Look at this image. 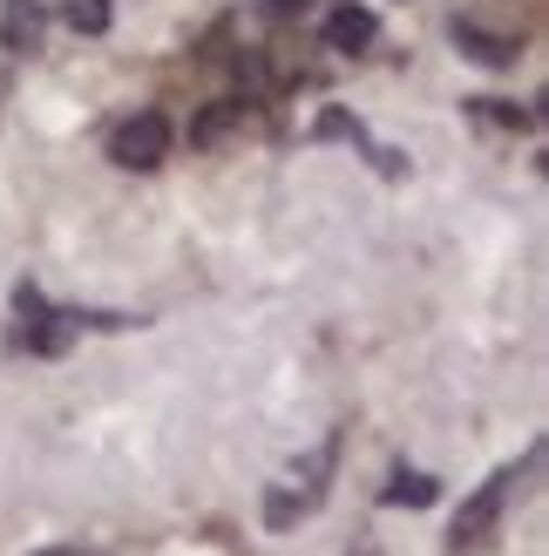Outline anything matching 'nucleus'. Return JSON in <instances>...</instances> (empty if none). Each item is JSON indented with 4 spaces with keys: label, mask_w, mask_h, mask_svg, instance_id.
I'll return each instance as SVG.
<instances>
[{
    "label": "nucleus",
    "mask_w": 549,
    "mask_h": 556,
    "mask_svg": "<svg viewBox=\"0 0 549 556\" xmlns=\"http://www.w3.org/2000/svg\"><path fill=\"white\" fill-rule=\"evenodd\" d=\"M265 8H271V14H306L312 0H265Z\"/></svg>",
    "instance_id": "nucleus-9"
},
{
    "label": "nucleus",
    "mask_w": 549,
    "mask_h": 556,
    "mask_svg": "<svg viewBox=\"0 0 549 556\" xmlns=\"http://www.w3.org/2000/svg\"><path fill=\"white\" fill-rule=\"evenodd\" d=\"M455 41H461V48H469V54H475V62H488V68H509V62H515V54H523V48H515V41H502V35H482V27H469V21H461V27H455Z\"/></svg>",
    "instance_id": "nucleus-6"
},
{
    "label": "nucleus",
    "mask_w": 549,
    "mask_h": 556,
    "mask_svg": "<svg viewBox=\"0 0 549 556\" xmlns=\"http://www.w3.org/2000/svg\"><path fill=\"white\" fill-rule=\"evenodd\" d=\"M35 556H95V549H35Z\"/></svg>",
    "instance_id": "nucleus-10"
},
{
    "label": "nucleus",
    "mask_w": 549,
    "mask_h": 556,
    "mask_svg": "<svg viewBox=\"0 0 549 556\" xmlns=\"http://www.w3.org/2000/svg\"><path fill=\"white\" fill-rule=\"evenodd\" d=\"M509 495H515V468H496L469 503H461V516H455V530H448V556H482L488 543H496V530H502V509H509Z\"/></svg>",
    "instance_id": "nucleus-1"
},
{
    "label": "nucleus",
    "mask_w": 549,
    "mask_h": 556,
    "mask_svg": "<svg viewBox=\"0 0 549 556\" xmlns=\"http://www.w3.org/2000/svg\"><path fill=\"white\" fill-rule=\"evenodd\" d=\"M170 143H177L170 116L143 109V116H129L116 136H108V163H116V170H156V163L170 156Z\"/></svg>",
    "instance_id": "nucleus-2"
},
{
    "label": "nucleus",
    "mask_w": 549,
    "mask_h": 556,
    "mask_svg": "<svg viewBox=\"0 0 549 556\" xmlns=\"http://www.w3.org/2000/svg\"><path fill=\"white\" fill-rule=\"evenodd\" d=\"M238 116H244V102H217V109H210V116H204L197 129H190V143H217V136H225V129H231Z\"/></svg>",
    "instance_id": "nucleus-7"
},
{
    "label": "nucleus",
    "mask_w": 549,
    "mask_h": 556,
    "mask_svg": "<svg viewBox=\"0 0 549 556\" xmlns=\"http://www.w3.org/2000/svg\"><path fill=\"white\" fill-rule=\"evenodd\" d=\"M68 21H75V27H89V35H102V27H108V0H75Z\"/></svg>",
    "instance_id": "nucleus-8"
},
{
    "label": "nucleus",
    "mask_w": 549,
    "mask_h": 556,
    "mask_svg": "<svg viewBox=\"0 0 549 556\" xmlns=\"http://www.w3.org/2000/svg\"><path fill=\"white\" fill-rule=\"evenodd\" d=\"M380 35V21H373V8H333V14H325V41H333V48H367Z\"/></svg>",
    "instance_id": "nucleus-3"
},
{
    "label": "nucleus",
    "mask_w": 549,
    "mask_h": 556,
    "mask_svg": "<svg viewBox=\"0 0 549 556\" xmlns=\"http://www.w3.org/2000/svg\"><path fill=\"white\" fill-rule=\"evenodd\" d=\"M0 41H8L14 54H27L41 41V14H35V0H8V21H0Z\"/></svg>",
    "instance_id": "nucleus-5"
},
{
    "label": "nucleus",
    "mask_w": 549,
    "mask_h": 556,
    "mask_svg": "<svg viewBox=\"0 0 549 556\" xmlns=\"http://www.w3.org/2000/svg\"><path fill=\"white\" fill-rule=\"evenodd\" d=\"M434 495H442V482H434V476H421V468H400L380 503H387V509H427Z\"/></svg>",
    "instance_id": "nucleus-4"
}]
</instances>
